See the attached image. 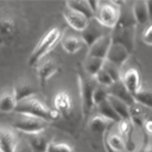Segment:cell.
Wrapping results in <instances>:
<instances>
[{
	"label": "cell",
	"instance_id": "cell-17",
	"mask_svg": "<svg viewBox=\"0 0 152 152\" xmlns=\"http://www.w3.org/2000/svg\"><path fill=\"white\" fill-rule=\"evenodd\" d=\"M121 81L125 84V87L128 89V91L134 95L141 87L140 84V75L138 72V70L135 69H128L124 72V75L121 76Z\"/></svg>",
	"mask_w": 152,
	"mask_h": 152
},
{
	"label": "cell",
	"instance_id": "cell-24",
	"mask_svg": "<svg viewBox=\"0 0 152 152\" xmlns=\"http://www.w3.org/2000/svg\"><path fill=\"white\" fill-rule=\"evenodd\" d=\"M108 101H109V103L112 104L113 109L116 112V114L120 116L121 120H127V119L131 118V114H129V106H128V104H126L125 102H122L121 100H119V99H116V97H114V96H112V95L108 96Z\"/></svg>",
	"mask_w": 152,
	"mask_h": 152
},
{
	"label": "cell",
	"instance_id": "cell-22",
	"mask_svg": "<svg viewBox=\"0 0 152 152\" xmlns=\"http://www.w3.org/2000/svg\"><path fill=\"white\" fill-rule=\"evenodd\" d=\"M133 96L137 103L152 108V87L151 86H141L140 89Z\"/></svg>",
	"mask_w": 152,
	"mask_h": 152
},
{
	"label": "cell",
	"instance_id": "cell-39",
	"mask_svg": "<svg viewBox=\"0 0 152 152\" xmlns=\"http://www.w3.org/2000/svg\"><path fill=\"white\" fill-rule=\"evenodd\" d=\"M145 152H152V147H148V148H147Z\"/></svg>",
	"mask_w": 152,
	"mask_h": 152
},
{
	"label": "cell",
	"instance_id": "cell-8",
	"mask_svg": "<svg viewBox=\"0 0 152 152\" xmlns=\"http://www.w3.org/2000/svg\"><path fill=\"white\" fill-rule=\"evenodd\" d=\"M102 27L103 26L95 18L89 20V24L87 25V27L81 32V38L83 43L90 48L94 43H96L100 38H102L104 36Z\"/></svg>",
	"mask_w": 152,
	"mask_h": 152
},
{
	"label": "cell",
	"instance_id": "cell-13",
	"mask_svg": "<svg viewBox=\"0 0 152 152\" xmlns=\"http://www.w3.org/2000/svg\"><path fill=\"white\" fill-rule=\"evenodd\" d=\"M19 139L11 128L0 127V152H14Z\"/></svg>",
	"mask_w": 152,
	"mask_h": 152
},
{
	"label": "cell",
	"instance_id": "cell-6",
	"mask_svg": "<svg viewBox=\"0 0 152 152\" xmlns=\"http://www.w3.org/2000/svg\"><path fill=\"white\" fill-rule=\"evenodd\" d=\"M48 124H49L48 121L38 119V118L17 114V116L14 118L12 122V127L26 134H36V133L44 132L45 128L48 127Z\"/></svg>",
	"mask_w": 152,
	"mask_h": 152
},
{
	"label": "cell",
	"instance_id": "cell-16",
	"mask_svg": "<svg viewBox=\"0 0 152 152\" xmlns=\"http://www.w3.org/2000/svg\"><path fill=\"white\" fill-rule=\"evenodd\" d=\"M37 91H38L37 88L27 80H21L13 87V93H14L18 102L30 99V97H33L37 94Z\"/></svg>",
	"mask_w": 152,
	"mask_h": 152
},
{
	"label": "cell",
	"instance_id": "cell-38",
	"mask_svg": "<svg viewBox=\"0 0 152 152\" xmlns=\"http://www.w3.org/2000/svg\"><path fill=\"white\" fill-rule=\"evenodd\" d=\"M146 5H147L148 14H150V17H152V1H146Z\"/></svg>",
	"mask_w": 152,
	"mask_h": 152
},
{
	"label": "cell",
	"instance_id": "cell-37",
	"mask_svg": "<svg viewBox=\"0 0 152 152\" xmlns=\"http://www.w3.org/2000/svg\"><path fill=\"white\" fill-rule=\"evenodd\" d=\"M145 128H146V131H147V132L152 133V121H151V120L145 121Z\"/></svg>",
	"mask_w": 152,
	"mask_h": 152
},
{
	"label": "cell",
	"instance_id": "cell-25",
	"mask_svg": "<svg viewBox=\"0 0 152 152\" xmlns=\"http://www.w3.org/2000/svg\"><path fill=\"white\" fill-rule=\"evenodd\" d=\"M97 110H99V115L103 116L104 119L109 120V121H113V122H120L121 119L120 116L116 114V112L113 109L112 104L109 103L108 99L103 102H101L99 106H97Z\"/></svg>",
	"mask_w": 152,
	"mask_h": 152
},
{
	"label": "cell",
	"instance_id": "cell-1",
	"mask_svg": "<svg viewBox=\"0 0 152 152\" xmlns=\"http://www.w3.org/2000/svg\"><path fill=\"white\" fill-rule=\"evenodd\" d=\"M135 20L133 14L121 13L120 19L116 24V26L113 28V32L110 33L112 37V44H120L125 46L129 52H132L134 48V28H135Z\"/></svg>",
	"mask_w": 152,
	"mask_h": 152
},
{
	"label": "cell",
	"instance_id": "cell-31",
	"mask_svg": "<svg viewBox=\"0 0 152 152\" xmlns=\"http://www.w3.org/2000/svg\"><path fill=\"white\" fill-rule=\"evenodd\" d=\"M103 69L109 74V76L112 77V80L114 82H118L121 80V74H120V68L114 65L113 63L108 62V61H104V64H103Z\"/></svg>",
	"mask_w": 152,
	"mask_h": 152
},
{
	"label": "cell",
	"instance_id": "cell-11",
	"mask_svg": "<svg viewBox=\"0 0 152 152\" xmlns=\"http://www.w3.org/2000/svg\"><path fill=\"white\" fill-rule=\"evenodd\" d=\"M53 108L61 115H70L74 108L72 97L68 91H59L53 97Z\"/></svg>",
	"mask_w": 152,
	"mask_h": 152
},
{
	"label": "cell",
	"instance_id": "cell-28",
	"mask_svg": "<svg viewBox=\"0 0 152 152\" xmlns=\"http://www.w3.org/2000/svg\"><path fill=\"white\" fill-rule=\"evenodd\" d=\"M129 114H131V119L138 124V125H142L144 124V120H145V116H144V109H142V106L139 104V103H135L133 104L131 108H129Z\"/></svg>",
	"mask_w": 152,
	"mask_h": 152
},
{
	"label": "cell",
	"instance_id": "cell-23",
	"mask_svg": "<svg viewBox=\"0 0 152 152\" xmlns=\"http://www.w3.org/2000/svg\"><path fill=\"white\" fill-rule=\"evenodd\" d=\"M104 61L106 59H101V58H96V57H88L87 56V58L83 62L84 71L87 72L88 76H93L94 77L103 68Z\"/></svg>",
	"mask_w": 152,
	"mask_h": 152
},
{
	"label": "cell",
	"instance_id": "cell-29",
	"mask_svg": "<svg viewBox=\"0 0 152 152\" xmlns=\"http://www.w3.org/2000/svg\"><path fill=\"white\" fill-rule=\"evenodd\" d=\"M109 96V91H108V88L103 87V86H97L95 91H94V96H93V100H94V106H99L101 102L106 101Z\"/></svg>",
	"mask_w": 152,
	"mask_h": 152
},
{
	"label": "cell",
	"instance_id": "cell-3",
	"mask_svg": "<svg viewBox=\"0 0 152 152\" xmlns=\"http://www.w3.org/2000/svg\"><path fill=\"white\" fill-rule=\"evenodd\" d=\"M59 38H61V30L59 28L52 27L51 30H49L40 38V40L37 43L36 48L31 52V55L28 57V65L33 66V65L38 64L40 61H43L44 56L52 50V48L57 44Z\"/></svg>",
	"mask_w": 152,
	"mask_h": 152
},
{
	"label": "cell",
	"instance_id": "cell-33",
	"mask_svg": "<svg viewBox=\"0 0 152 152\" xmlns=\"http://www.w3.org/2000/svg\"><path fill=\"white\" fill-rule=\"evenodd\" d=\"M109 145L115 151H122L125 148V141L121 138V135L118 134H112L109 137Z\"/></svg>",
	"mask_w": 152,
	"mask_h": 152
},
{
	"label": "cell",
	"instance_id": "cell-35",
	"mask_svg": "<svg viewBox=\"0 0 152 152\" xmlns=\"http://www.w3.org/2000/svg\"><path fill=\"white\" fill-rule=\"evenodd\" d=\"M141 39H142V42H144L145 44L152 45V24L148 25V26L144 30V32H142V34H141Z\"/></svg>",
	"mask_w": 152,
	"mask_h": 152
},
{
	"label": "cell",
	"instance_id": "cell-10",
	"mask_svg": "<svg viewBox=\"0 0 152 152\" xmlns=\"http://www.w3.org/2000/svg\"><path fill=\"white\" fill-rule=\"evenodd\" d=\"M129 55H131V52L125 46H122L120 44H112L106 61H108V62L113 63L114 65L121 68L126 63V61L129 58Z\"/></svg>",
	"mask_w": 152,
	"mask_h": 152
},
{
	"label": "cell",
	"instance_id": "cell-14",
	"mask_svg": "<svg viewBox=\"0 0 152 152\" xmlns=\"http://www.w3.org/2000/svg\"><path fill=\"white\" fill-rule=\"evenodd\" d=\"M108 91H109V95L121 100L122 102H125L126 104L129 106V108L135 104V100H134V96L128 91V89L125 87V84L122 83V81H118V82H114L109 88H108Z\"/></svg>",
	"mask_w": 152,
	"mask_h": 152
},
{
	"label": "cell",
	"instance_id": "cell-15",
	"mask_svg": "<svg viewBox=\"0 0 152 152\" xmlns=\"http://www.w3.org/2000/svg\"><path fill=\"white\" fill-rule=\"evenodd\" d=\"M57 70H58V65L56 61L51 58L40 61L37 66V75H38L40 84H44L49 78H51L57 72Z\"/></svg>",
	"mask_w": 152,
	"mask_h": 152
},
{
	"label": "cell",
	"instance_id": "cell-32",
	"mask_svg": "<svg viewBox=\"0 0 152 152\" xmlns=\"http://www.w3.org/2000/svg\"><path fill=\"white\" fill-rule=\"evenodd\" d=\"M46 152H75L74 148L65 142H50Z\"/></svg>",
	"mask_w": 152,
	"mask_h": 152
},
{
	"label": "cell",
	"instance_id": "cell-26",
	"mask_svg": "<svg viewBox=\"0 0 152 152\" xmlns=\"http://www.w3.org/2000/svg\"><path fill=\"white\" fill-rule=\"evenodd\" d=\"M110 121L104 119L103 116L101 115H95L93 116L90 120H89V129L90 132H93L94 134H102L107 127H108V124Z\"/></svg>",
	"mask_w": 152,
	"mask_h": 152
},
{
	"label": "cell",
	"instance_id": "cell-19",
	"mask_svg": "<svg viewBox=\"0 0 152 152\" xmlns=\"http://www.w3.org/2000/svg\"><path fill=\"white\" fill-rule=\"evenodd\" d=\"M18 101L12 90H4L0 93V113H12L15 112Z\"/></svg>",
	"mask_w": 152,
	"mask_h": 152
},
{
	"label": "cell",
	"instance_id": "cell-27",
	"mask_svg": "<svg viewBox=\"0 0 152 152\" xmlns=\"http://www.w3.org/2000/svg\"><path fill=\"white\" fill-rule=\"evenodd\" d=\"M83 44L84 43H83L82 38L81 37H76V36H69V37L64 38L63 42H62V46L68 53L77 52L83 46Z\"/></svg>",
	"mask_w": 152,
	"mask_h": 152
},
{
	"label": "cell",
	"instance_id": "cell-2",
	"mask_svg": "<svg viewBox=\"0 0 152 152\" xmlns=\"http://www.w3.org/2000/svg\"><path fill=\"white\" fill-rule=\"evenodd\" d=\"M15 113L21 114V115H28V116L38 118V119L45 120L48 122L55 121L61 116V114L55 108L48 107L45 103H43L38 99H36L34 96L18 102L17 108H15Z\"/></svg>",
	"mask_w": 152,
	"mask_h": 152
},
{
	"label": "cell",
	"instance_id": "cell-7",
	"mask_svg": "<svg viewBox=\"0 0 152 152\" xmlns=\"http://www.w3.org/2000/svg\"><path fill=\"white\" fill-rule=\"evenodd\" d=\"M78 86H80V95H81V100H82L83 115H84V118H87L94 107L93 96H94V91L99 84H97L95 77L87 76V77L80 78Z\"/></svg>",
	"mask_w": 152,
	"mask_h": 152
},
{
	"label": "cell",
	"instance_id": "cell-9",
	"mask_svg": "<svg viewBox=\"0 0 152 152\" xmlns=\"http://www.w3.org/2000/svg\"><path fill=\"white\" fill-rule=\"evenodd\" d=\"M112 46V37L110 34H104L96 43H94L88 50V57H96L101 59H106L108 51Z\"/></svg>",
	"mask_w": 152,
	"mask_h": 152
},
{
	"label": "cell",
	"instance_id": "cell-21",
	"mask_svg": "<svg viewBox=\"0 0 152 152\" xmlns=\"http://www.w3.org/2000/svg\"><path fill=\"white\" fill-rule=\"evenodd\" d=\"M65 6L72 11H76V12L83 14L89 20L95 18V14H94L90 5H89V1H68Z\"/></svg>",
	"mask_w": 152,
	"mask_h": 152
},
{
	"label": "cell",
	"instance_id": "cell-36",
	"mask_svg": "<svg viewBox=\"0 0 152 152\" xmlns=\"http://www.w3.org/2000/svg\"><path fill=\"white\" fill-rule=\"evenodd\" d=\"M129 129H131V121H129V119H127V120H121V121H120V126H119L120 133H121L122 135L128 134Z\"/></svg>",
	"mask_w": 152,
	"mask_h": 152
},
{
	"label": "cell",
	"instance_id": "cell-34",
	"mask_svg": "<svg viewBox=\"0 0 152 152\" xmlns=\"http://www.w3.org/2000/svg\"><path fill=\"white\" fill-rule=\"evenodd\" d=\"M14 152H32V148H31V146H30V144H28L26 138L25 139H19Z\"/></svg>",
	"mask_w": 152,
	"mask_h": 152
},
{
	"label": "cell",
	"instance_id": "cell-30",
	"mask_svg": "<svg viewBox=\"0 0 152 152\" xmlns=\"http://www.w3.org/2000/svg\"><path fill=\"white\" fill-rule=\"evenodd\" d=\"M94 77H95L97 84L103 86V87H106V88H109V87L114 83V81L112 80V77L109 76V74H108L103 68H102V69H101Z\"/></svg>",
	"mask_w": 152,
	"mask_h": 152
},
{
	"label": "cell",
	"instance_id": "cell-12",
	"mask_svg": "<svg viewBox=\"0 0 152 152\" xmlns=\"http://www.w3.org/2000/svg\"><path fill=\"white\" fill-rule=\"evenodd\" d=\"M63 15H64L65 21L69 24V26L78 32H82L89 24V19L87 17H84L83 14H81L76 11H72L68 7L63 12Z\"/></svg>",
	"mask_w": 152,
	"mask_h": 152
},
{
	"label": "cell",
	"instance_id": "cell-5",
	"mask_svg": "<svg viewBox=\"0 0 152 152\" xmlns=\"http://www.w3.org/2000/svg\"><path fill=\"white\" fill-rule=\"evenodd\" d=\"M120 6L115 1H104L100 2L99 8L95 13V19L102 26L114 28L120 19Z\"/></svg>",
	"mask_w": 152,
	"mask_h": 152
},
{
	"label": "cell",
	"instance_id": "cell-18",
	"mask_svg": "<svg viewBox=\"0 0 152 152\" xmlns=\"http://www.w3.org/2000/svg\"><path fill=\"white\" fill-rule=\"evenodd\" d=\"M26 139L32 148V152H46L51 142L49 138L44 134V132L36 133V134H28Z\"/></svg>",
	"mask_w": 152,
	"mask_h": 152
},
{
	"label": "cell",
	"instance_id": "cell-20",
	"mask_svg": "<svg viewBox=\"0 0 152 152\" xmlns=\"http://www.w3.org/2000/svg\"><path fill=\"white\" fill-rule=\"evenodd\" d=\"M132 14H133L137 24H139V25L145 24L150 18L146 1H135L132 7Z\"/></svg>",
	"mask_w": 152,
	"mask_h": 152
},
{
	"label": "cell",
	"instance_id": "cell-4",
	"mask_svg": "<svg viewBox=\"0 0 152 152\" xmlns=\"http://www.w3.org/2000/svg\"><path fill=\"white\" fill-rule=\"evenodd\" d=\"M19 33V23L14 13L10 11L0 12V44H11Z\"/></svg>",
	"mask_w": 152,
	"mask_h": 152
}]
</instances>
